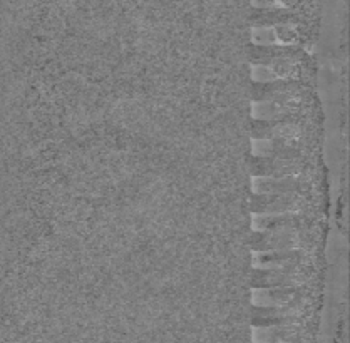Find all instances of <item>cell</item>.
I'll use <instances>...</instances> for the list:
<instances>
[{"mask_svg": "<svg viewBox=\"0 0 350 343\" xmlns=\"http://www.w3.org/2000/svg\"><path fill=\"white\" fill-rule=\"evenodd\" d=\"M304 258L301 251H284V253H271V255H262L260 262L262 263H293L297 264Z\"/></svg>", "mask_w": 350, "mask_h": 343, "instance_id": "6da1fadb", "label": "cell"}, {"mask_svg": "<svg viewBox=\"0 0 350 343\" xmlns=\"http://www.w3.org/2000/svg\"><path fill=\"white\" fill-rule=\"evenodd\" d=\"M278 36H280L282 40H285V42H292V40L297 39V31L295 29L292 27H286V25H284V27H278Z\"/></svg>", "mask_w": 350, "mask_h": 343, "instance_id": "7a4b0ae2", "label": "cell"}]
</instances>
